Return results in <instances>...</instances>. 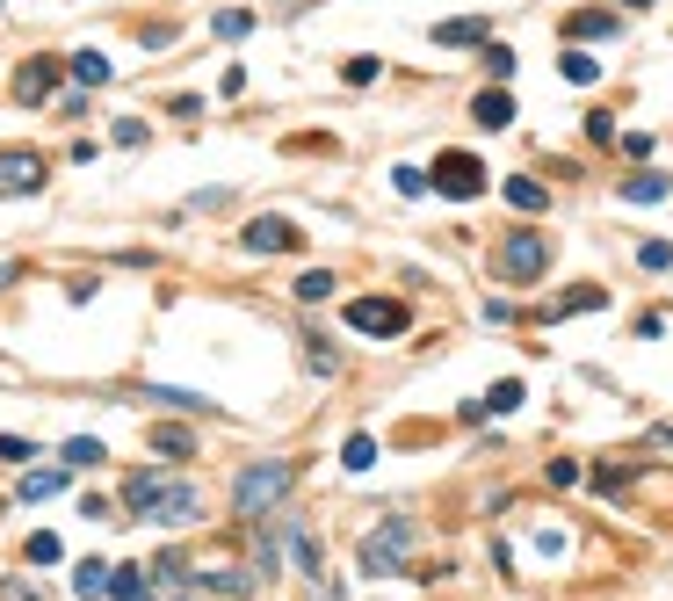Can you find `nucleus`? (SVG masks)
<instances>
[{
	"label": "nucleus",
	"mask_w": 673,
	"mask_h": 601,
	"mask_svg": "<svg viewBox=\"0 0 673 601\" xmlns=\"http://www.w3.org/2000/svg\"><path fill=\"white\" fill-rule=\"evenodd\" d=\"M152 573H138V565H124V573H109V601H152V587H145Z\"/></svg>",
	"instance_id": "16"
},
{
	"label": "nucleus",
	"mask_w": 673,
	"mask_h": 601,
	"mask_svg": "<svg viewBox=\"0 0 673 601\" xmlns=\"http://www.w3.org/2000/svg\"><path fill=\"white\" fill-rule=\"evenodd\" d=\"M377 80V58H348V87H370Z\"/></svg>",
	"instance_id": "28"
},
{
	"label": "nucleus",
	"mask_w": 673,
	"mask_h": 601,
	"mask_svg": "<svg viewBox=\"0 0 673 601\" xmlns=\"http://www.w3.org/2000/svg\"><path fill=\"white\" fill-rule=\"evenodd\" d=\"M427 182H435L449 203H471V196H485V167L471 153H442L435 167H427Z\"/></svg>",
	"instance_id": "5"
},
{
	"label": "nucleus",
	"mask_w": 673,
	"mask_h": 601,
	"mask_svg": "<svg viewBox=\"0 0 673 601\" xmlns=\"http://www.w3.org/2000/svg\"><path fill=\"white\" fill-rule=\"evenodd\" d=\"M66 478H73V464H51V471H29V478H22V500H51V493H66Z\"/></svg>",
	"instance_id": "14"
},
{
	"label": "nucleus",
	"mask_w": 673,
	"mask_h": 601,
	"mask_svg": "<svg viewBox=\"0 0 673 601\" xmlns=\"http://www.w3.org/2000/svg\"><path fill=\"white\" fill-rule=\"evenodd\" d=\"M558 73H565L572 87H594V80H601V58H587V51H565V58H558Z\"/></svg>",
	"instance_id": "17"
},
{
	"label": "nucleus",
	"mask_w": 673,
	"mask_h": 601,
	"mask_svg": "<svg viewBox=\"0 0 673 601\" xmlns=\"http://www.w3.org/2000/svg\"><path fill=\"white\" fill-rule=\"evenodd\" d=\"M247 29H254L247 8H225V15H218V37H247Z\"/></svg>",
	"instance_id": "25"
},
{
	"label": "nucleus",
	"mask_w": 673,
	"mask_h": 601,
	"mask_svg": "<svg viewBox=\"0 0 673 601\" xmlns=\"http://www.w3.org/2000/svg\"><path fill=\"white\" fill-rule=\"evenodd\" d=\"M616 196H623V203H666V196H673V174H630Z\"/></svg>",
	"instance_id": "13"
},
{
	"label": "nucleus",
	"mask_w": 673,
	"mask_h": 601,
	"mask_svg": "<svg viewBox=\"0 0 673 601\" xmlns=\"http://www.w3.org/2000/svg\"><path fill=\"white\" fill-rule=\"evenodd\" d=\"M341 464H348V471H370V464H377V442H370V435H348Z\"/></svg>",
	"instance_id": "22"
},
{
	"label": "nucleus",
	"mask_w": 673,
	"mask_h": 601,
	"mask_svg": "<svg viewBox=\"0 0 673 601\" xmlns=\"http://www.w3.org/2000/svg\"><path fill=\"white\" fill-rule=\"evenodd\" d=\"M0 601H37V587H22V580H8V587H0Z\"/></svg>",
	"instance_id": "32"
},
{
	"label": "nucleus",
	"mask_w": 673,
	"mask_h": 601,
	"mask_svg": "<svg viewBox=\"0 0 673 601\" xmlns=\"http://www.w3.org/2000/svg\"><path fill=\"white\" fill-rule=\"evenodd\" d=\"M616 8H579V15H565V37H616Z\"/></svg>",
	"instance_id": "12"
},
{
	"label": "nucleus",
	"mask_w": 673,
	"mask_h": 601,
	"mask_svg": "<svg viewBox=\"0 0 673 601\" xmlns=\"http://www.w3.org/2000/svg\"><path fill=\"white\" fill-rule=\"evenodd\" d=\"M348 326H355V334L391 341V334H406V326H413V312L399 305V297H355V305H348Z\"/></svg>",
	"instance_id": "6"
},
{
	"label": "nucleus",
	"mask_w": 673,
	"mask_h": 601,
	"mask_svg": "<svg viewBox=\"0 0 673 601\" xmlns=\"http://www.w3.org/2000/svg\"><path fill=\"white\" fill-rule=\"evenodd\" d=\"M471 124H478V131H507V124H514V95H507V87L478 95V102H471Z\"/></svg>",
	"instance_id": "9"
},
{
	"label": "nucleus",
	"mask_w": 673,
	"mask_h": 601,
	"mask_svg": "<svg viewBox=\"0 0 673 601\" xmlns=\"http://www.w3.org/2000/svg\"><path fill=\"white\" fill-rule=\"evenodd\" d=\"M66 464H73V471L102 464V442H95V435H73V442H66Z\"/></svg>",
	"instance_id": "23"
},
{
	"label": "nucleus",
	"mask_w": 673,
	"mask_h": 601,
	"mask_svg": "<svg viewBox=\"0 0 673 601\" xmlns=\"http://www.w3.org/2000/svg\"><path fill=\"white\" fill-rule=\"evenodd\" d=\"M333 297V276L326 268H312V276H297V305H326Z\"/></svg>",
	"instance_id": "21"
},
{
	"label": "nucleus",
	"mask_w": 673,
	"mask_h": 601,
	"mask_svg": "<svg viewBox=\"0 0 673 601\" xmlns=\"http://www.w3.org/2000/svg\"><path fill=\"white\" fill-rule=\"evenodd\" d=\"M0 457H15V464H29V457H37V449H29L22 435H0Z\"/></svg>",
	"instance_id": "31"
},
{
	"label": "nucleus",
	"mask_w": 673,
	"mask_h": 601,
	"mask_svg": "<svg viewBox=\"0 0 673 601\" xmlns=\"http://www.w3.org/2000/svg\"><path fill=\"white\" fill-rule=\"evenodd\" d=\"M167 601H196V594H167Z\"/></svg>",
	"instance_id": "34"
},
{
	"label": "nucleus",
	"mask_w": 673,
	"mask_h": 601,
	"mask_svg": "<svg viewBox=\"0 0 673 601\" xmlns=\"http://www.w3.org/2000/svg\"><path fill=\"white\" fill-rule=\"evenodd\" d=\"M73 80H80V87H102V80H109V58H102V51H73Z\"/></svg>",
	"instance_id": "20"
},
{
	"label": "nucleus",
	"mask_w": 673,
	"mask_h": 601,
	"mask_svg": "<svg viewBox=\"0 0 673 601\" xmlns=\"http://www.w3.org/2000/svg\"><path fill=\"white\" fill-rule=\"evenodd\" d=\"M493 413H507V406H522V377H507V384H493V399H485Z\"/></svg>",
	"instance_id": "24"
},
{
	"label": "nucleus",
	"mask_w": 673,
	"mask_h": 601,
	"mask_svg": "<svg viewBox=\"0 0 673 601\" xmlns=\"http://www.w3.org/2000/svg\"><path fill=\"white\" fill-rule=\"evenodd\" d=\"M29 565H58V536H51V529L29 536Z\"/></svg>",
	"instance_id": "26"
},
{
	"label": "nucleus",
	"mask_w": 673,
	"mask_h": 601,
	"mask_svg": "<svg viewBox=\"0 0 673 601\" xmlns=\"http://www.w3.org/2000/svg\"><path fill=\"white\" fill-rule=\"evenodd\" d=\"M210 587H218V594H247L254 580H247V573H210Z\"/></svg>",
	"instance_id": "30"
},
{
	"label": "nucleus",
	"mask_w": 673,
	"mask_h": 601,
	"mask_svg": "<svg viewBox=\"0 0 673 601\" xmlns=\"http://www.w3.org/2000/svg\"><path fill=\"white\" fill-rule=\"evenodd\" d=\"M435 44H442V51H464V44H485V15H456V22H435Z\"/></svg>",
	"instance_id": "11"
},
{
	"label": "nucleus",
	"mask_w": 673,
	"mask_h": 601,
	"mask_svg": "<svg viewBox=\"0 0 673 601\" xmlns=\"http://www.w3.org/2000/svg\"><path fill=\"white\" fill-rule=\"evenodd\" d=\"M124 507L138 522H160V529H189L196 515H203V500H196V486H160V478H131L124 486Z\"/></svg>",
	"instance_id": "1"
},
{
	"label": "nucleus",
	"mask_w": 673,
	"mask_h": 601,
	"mask_svg": "<svg viewBox=\"0 0 673 601\" xmlns=\"http://www.w3.org/2000/svg\"><path fill=\"white\" fill-rule=\"evenodd\" d=\"M152 449L160 457H196V435L189 428H152Z\"/></svg>",
	"instance_id": "19"
},
{
	"label": "nucleus",
	"mask_w": 673,
	"mask_h": 601,
	"mask_svg": "<svg viewBox=\"0 0 673 601\" xmlns=\"http://www.w3.org/2000/svg\"><path fill=\"white\" fill-rule=\"evenodd\" d=\"M290 486H297V464H283V457L247 464V471H239V486H232V515H239V522H261Z\"/></svg>",
	"instance_id": "2"
},
{
	"label": "nucleus",
	"mask_w": 673,
	"mask_h": 601,
	"mask_svg": "<svg viewBox=\"0 0 673 601\" xmlns=\"http://www.w3.org/2000/svg\"><path fill=\"white\" fill-rule=\"evenodd\" d=\"M391 182H399V196H420V189H427V174H420V167H399Z\"/></svg>",
	"instance_id": "29"
},
{
	"label": "nucleus",
	"mask_w": 673,
	"mask_h": 601,
	"mask_svg": "<svg viewBox=\"0 0 673 601\" xmlns=\"http://www.w3.org/2000/svg\"><path fill=\"white\" fill-rule=\"evenodd\" d=\"M51 87H58V58H29L22 80H15V95H22V102H44Z\"/></svg>",
	"instance_id": "10"
},
{
	"label": "nucleus",
	"mask_w": 673,
	"mask_h": 601,
	"mask_svg": "<svg viewBox=\"0 0 673 601\" xmlns=\"http://www.w3.org/2000/svg\"><path fill=\"white\" fill-rule=\"evenodd\" d=\"M637 261H645V268H673V247H666V239H645V247H637Z\"/></svg>",
	"instance_id": "27"
},
{
	"label": "nucleus",
	"mask_w": 673,
	"mask_h": 601,
	"mask_svg": "<svg viewBox=\"0 0 673 601\" xmlns=\"http://www.w3.org/2000/svg\"><path fill=\"white\" fill-rule=\"evenodd\" d=\"M500 189H507V203H514V210H543V203H550V189H543V182H529V174H507Z\"/></svg>",
	"instance_id": "15"
},
{
	"label": "nucleus",
	"mask_w": 673,
	"mask_h": 601,
	"mask_svg": "<svg viewBox=\"0 0 673 601\" xmlns=\"http://www.w3.org/2000/svg\"><path fill=\"white\" fill-rule=\"evenodd\" d=\"M73 594H80V601H95V594H109V565H102V558H87L80 573H73Z\"/></svg>",
	"instance_id": "18"
},
{
	"label": "nucleus",
	"mask_w": 673,
	"mask_h": 601,
	"mask_svg": "<svg viewBox=\"0 0 673 601\" xmlns=\"http://www.w3.org/2000/svg\"><path fill=\"white\" fill-rule=\"evenodd\" d=\"M37 189H44V153L8 145V153H0V196H37Z\"/></svg>",
	"instance_id": "7"
},
{
	"label": "nucleus",
	"mask_w": 673,
	"mask_h": 601,
	"mask_svg": "<svg viewBox=\"0 0 673 601\" xmlns=\"http://www.w3.org/2000/svg\"><path fill=\"white\" fill-rule=\"evenodd\" d=\"M304 247V232L290 218H254L247 225V254H297Z\"/></svg>",
	"instance_id": "8"
},
{
	"label": "nucleus",
	"mask_w": 673,
	"mask_h": 601,
	"mask_svg": "<svg viewBox=\"0 0 673 601\" xmlns=\"http://www.w3.org/2000/svg\"><path fill=\"white\" fill-rule=\"evenodd\" d=\"M406 544H413V522L370 529V536H362V573H370V580H391V573L406 565Z\"/></svg>",
	"instance_id": "4"
},
{
	"label": "nucleus",
	"mask_w": 673,
	"mask_h": 601,
	"mask_svg": "<svg viewBox=\"0 0 673 601\" xmlns=\"http://www.w3.org/2000/svg\"><path fill=\"white\" fill-rule=\"evenodd\" d=\"M623 8H652V0H623Z\"/></svg>",
	"instance_id": "33"
},
{
	"label": "nucleus",
	"mask_w": 673,
	"mask_h": 601,
	"mask_svg": "<svg viewBox=\"0 0 673 601\" xmlns=\"http://www.w3.org/2000/svg\"><path fill=\"white\" fill-rule=\"evenodd\" d=\"M550 268V239L543 232H500V247H493V276L500 283H536Z\"/></svg>",
	"instance_id": "3"
}]
</instances>
